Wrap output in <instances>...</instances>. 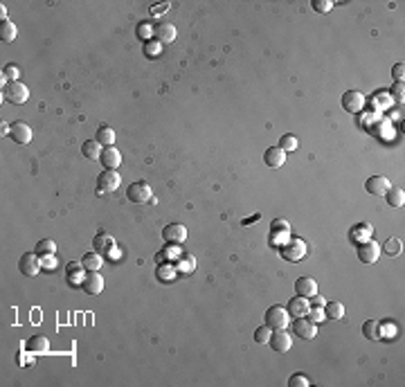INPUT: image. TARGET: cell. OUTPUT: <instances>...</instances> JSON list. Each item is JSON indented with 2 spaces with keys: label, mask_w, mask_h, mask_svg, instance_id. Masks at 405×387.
I'll return each instance as SVG.
<instances>
[{
  "label": "cell",
  "mask_w": 405,
  "mask_h": 387,
  "mask_svg": "<svg viewBox=\"0 0 405 387\" xmlns=\"http://www.w3.org/2000/svg\"><path fill=\"white\" fill-rule=\"evenodd\" d=\"M3 99L7 104H14V106H20V104H25L29 99V90L25 83L20 81H9L3 86Z\"/></svg>",
  "instance_id": "cell-1"
},
{
  "label": "cell",
  "mask_w": 405,
  "mask_h": 387,
  "mask_svg": "<svg viewBox=\"0 0 405 387\" xmlns=\"http://www.w3.org/2000/svg\"><path fill=\"white\" fill-rule=\"evenodd\" d=\"M119 185H122V176L117 174V169H106L97 178V194H99V196H108V194H113Z\"/></svg>",
  "instance_id": "cell-2"
},
{
  "label": "cell",
  "mask_w": 405,
  "mask_h": 387,
  "mask_svg": "<svg viewBox=\"0 0 405 387\" xmlns=\"http://www.w3.org/2000/svg\"><path fill=\"white\" fill-rule=\"evenodd\" d=\"M290 322V313L288 308L284 306H270L266 311V327H270L273 331H277V329H286Z\"/></svg>",
  "instance_id": "cell-3"
},
{
  "label": "cell",
  "mask_w": 405,
  "mask_h": 387,
  "mask_svg": "<svg viewBox=\"0 0 405 387\" xmlns=\"http://www.w3.org/2000/svg\"><path fill=\"white\" fill-rule=\"evenodd\" d=\"M365 106H367V99H365L362 92L347 90L345 95H342V108H345L347 113H360Z\"/></svg>",
  "instance_id": "cell-4"
},
{
  "label": "cell",
  "mask_w": 405,
  "mask_h": 387,
  "mask_svg": "<svg viewBox=\"0 0 405 387\" xmlns=\"http://www.w3.org/2000/svg\"><path fill=\"white\" fill-rule=\"evenodd\" d=\"M270 347L275 349L277 353H286V351H290V347H293V336L290 333H286L284 329H277V331L270 336Z\"/></svg>",
  "instance_id": "cell-5"
},
{
  "label": "cell",
  "mask_w": 405,
  "mask_h": 387,
  "mask_svg": "<svg viewBox=\"0 0 405 387\" xmlns=\"http://www.w3.org/2000/svg\"><path fill=\"white\" fill-rule=\"evenodd\" d=\"M293 333L297 338H304V340H313L318 336V327H315V322L306 320V317H295L293 322Z\"/></svg>",
  "instance_id": "cell-6"
},
{
  "label": "cell",
  "mask_w": 405,
  "mask_h": 387,
  "mask_svg": "<svg viewBox=\"0 0 405 387\" xmlns=\"http://www.w3.org/2000/svg\"><path fill=\"white\" fill-rule=\"evenodd\" d=\"M381 257V245L376 241H367V243H358V259L362 264H376Z\"/></svg>",
  "instance_id": "cell-7"
},
{
  "label": "cell",
  "mask_w": 405,
  "mask_h": 387,
  "mask_svg": "<svg viewBox=\"0 0 405 387\" xmlns=\"http://www.w3.org/2000/svg\"><path fill=\"white\" fill-rule=\"evenodd\" d=\"M18 268H20V273H23V275L34 277V275H39V270L43 268V266H41V261H39V254H36V252H27V254H23V257H20Z\"/></svg>",
  "instance_id": "cell-8"
},
{
  "label": "cell",
  "mask_w": 405,
  "mask_h": 387,
  "mask_svg": "<svg viewBox=\"0 0 405 387\" xmlns=\"http://www.w3.org/2000/svg\"><path fill=\"white\" fill-rule=\"evenodd\" d=\"M126 194L133 203H149V198H151L153 191H151V187H149V182L140 180V182H133Z\"/></svg>",
  "instance_id": "cell-9"
},
{
  "label": "cell",
  "mask_w": 405,
  "mask_h": 387,
  "mask_svg": "<svg viewBox=\"0 0 405 387\" xmlns=\"http://www.w3.org/2000/svg\"><path fill=\"white\" fill-rule=\"evenodd\" d=\"M304 254H306V245L302 239H293V241L282 248V257L286 261H299Z\"/></svg>",
  "instance_id": "cell-10"
},
{
  "label": "cell",
  "mask_w": 405,
  "mask_h": 387,
  "mask_svg": "<svg viewBox=\"0 0 405 387\" xmlns=\"http://www.w3.org/2000/svg\"><path fill=\"white\" fill-rule=\"evenodd\" d=\"M84 291L88 295H99L104 291V277L99 275V270H88V275L84 277Z\"/></svg>",
  "instance_id": "cell-11"
},
{
  "label": "cell",
  "mask_w": 405,
  "mask_h": 387,
  "mask_svg": "<svg viewBox=\"0 0 405 387\" xmlns=\"http://www.w3.org/2000/svg\"><path fill=\"white\" fill-rule=\"evenodd\" d=\"M162 239L167 243H174V245L183 243L187 239V228L180 225V223H171V225H167L162 230Z\"/></svg>",
  "instance_id": "cell-12"
},
{
  "label": "cell",
  "mask_w": 405,
  "mask_h": 387,
  "mask_svg": "<svg viewBox=\"0 0 405 387\" xmlns=\"http://www.w3.org/2000/svg\"><path fill=\"white\" fill-rule=\"evenodd\" d=\"M365 189L374 194V196H385V194L392 189V185H389V180L385 176H372L369 180L365 182Z\"/></svg>",
  "instance_id": "cell-13"
},
{
  "label": "cell",
  "mask_w": 405,
  "mask_h": 387,
  "mask_svg": "<svg viewBox=\"0 0 405 387\" xmlns=\"http://www.w3.org/2000/svg\"><path fill=\"white\" fill-rule=\"evenodd\" d=\"M9 128H12L9 138H12L14 142H18V144H29V142H32V128H29L25 122H14Z\"/></svg>",
  "instance_id": "cell-14"
},
{
  "label": "cell",
  "mask_w": 405,
  "mask_h": 387,
  "mask_svg": "<svg viewBox=\"0 0 405 387\" xmlns=\"http://www.w3.org/2000/svg\"><path fill=\"white\" fill-rule=\"evenodd\" d=\"M295 291H297L299 297L311 300V297L318 293V281H315L313 277H299V279L295 281Z\"/></svg>",
  "instance_id": "cell-15"
},
{
  "label": "cell",
  "mask_w": 405,
  "mask_h": 387,
  "mask_svg": "<svg viewBox=\"0 0 405 387\" xmlns=\"http://www.w3.org/2000/svg\"><path fill=\"white\" fill-rule=\"evenodd\" d=\"M99 160L106 169H117V167L122 165V153H119L115 146H104Z\"/></svg>",
  "instance_id": "cell-16"
},
{
  "label": "cell",
  "mask_w": 405,
  "mask_h": 387,
  "mask_svg": "<svg viewBox=\"0 0 405 387\" xmlns=\"http://www.w3.org/2000/svg\"><path fill=\"white\" fill-rule=\"evenodd\" d=\"M288 313H290V315H293V317H306V315H309V308H311V302L309 300H306V297H293V300H290L288 302Z\"/></svg>",
  "instance_id": "cell-17"
},
{
  "label": "cell",
  "mask_w": 405,
  "mask_h": 387,
  "mask_svg": "<svg viewBox=\"0 0 405 387\" xmlns=\"http://www.w3.org/2000/svg\"><path fill=\"white\" fill-rule=\"evenodd\" d=\"M92 245H95V252H99V254H108L113 248H115V239H113L111 234L106 232V230H102V232L95 237V241H92Z\"/></svg>",
  "instance_id": "cell-18"
},
{
  "label": "cell",
  "mask_w": 405,
  "mask_h": 387,
  "mask_svg": "<svg viewBox=\"0 0 405 387\" xmlns=\"http://www.w3.org/2000/svg\"><path fill=\"white\" fill-rule=\"evenodd\" d=\"M153 36L160 41V43H171V41L176 39V27L171 23H160L153 27Z\"/></svg>",
  "instance_id": "cell-19"
},
{
  "label": "cell",
  "mask_w": 405,
  "mask_h": 387,
  "mask_svg": "<svg viewBox=\"0 0 405 387\" xmlns=\"http://www.w3.org/2000/svg\"><path fill=\"white\" fill-rule=\"evenodd\" d=\"M263 160H266L268 167L277 169V167H282L284 162H286V153H284L279 146H270V149H266V153H263Z\"/></svg>",
  "instance_id": "cell-20"
},
{
  "label": "cell",
  "mask_w": 405,
  "mask_h": 387,
  "mask_svg": "<svg viewBox=\"0 0 405 387\" xmlns=\"http://www.w3.org/2000/svg\"><path fill=\"white\" fill-rule=\"evenodd\" d=\"M25 349H27L29 353H48L50 351V342L45 336H32L25 342Z\"/></svg>",
  "instance_id": "cell-21"
},
{
  "label": "cell",
  "mask_w": 405,
  "mask_h": 387,
  "mask_svg": "<svg viewBox=\"0 0 405 387\" xmlns=\"http://www.w3.org/2000/svg\"><path fill=\"white\" fill-rule=\"evenodd\" d=\"M362 336L369 340H383V324L378 320H367L362 324Z\"/></svg>",
  "instance_id": "cell-22"
},
{
  "label": "cell",
  "mask_w": 405,
  "mask_h": 387,
  "mask_svg": "<svg viewBox=\"0 0 405 387\" xmlns=\"http://www.w3.org/2000/svg\"><path fill=\"white\" fill-rule=\"evenodd\" d=\"M81 153H84V158H88V160H99L102 144L97 142V140H86L84 146H81Z\"/></svg>",
  "instance_id": "cell-23"
},
{
  "label": "cell",
  "mask_w": 405,
  "mask_h": 387,
  "mask_svg": "<svg viewBox=\"0 0 405 387\" xmlns=\"http://www.w3.org/2000/svg\"><path fill=\"white\" fill-rule=\"evenodd\" d=\"M324 313H326V320H342L345 317V304L342 302H326Z\"/></svg>",
  "instance_id": "cell-24"
},
{
  "label": "cell",
  "mask_w": 405,
  "mask_h": 387,
  "mask_svg": "<svg viewBox=\"0 0 405 387\" xmlns=\"http://www.w3.org/2000/svg\"><path fill=\"white\" fill-rule=\"evenodd\" d=\"M95 140L104 146H113V142H115V131H113L111 126H99L97 128V135Z\"/></svg>",
  "instance_id": "cell-25"
},
{
  "label": "cell",
  "mask_w": 405,
  "mask_h": 387,
  "mask_svg": "<svg viewBox=\"0 0 405 387\" xmlns=\"http://www.w3.org/2000/svg\"><path fill=\"white\" fill-rule=\"evenodd\" d=\"M81 266H84L86 270H99L102 268V254L99 252H86L84 259H81Z\"/></svg>",
  "instance_id": "cell-26"
},
{
  "label": "cell",
  "mask_w": 405,
  "mask_h": 387,
  "mask_svg": "<svg viewBox=\"0 0 405 387\" xmlns=\"http://www.w3.org/2000/svg\"><path fill=\"white\" fill-rule=\"evenodd\" d=\"M16 25L12 23V20H3V25H0V39L5 41V43H12L14 39H16Z\"/></svg>",
  "instance_id": "cell-27"
},
{
  "label": "cell",
  "mask_w": 405,
  "mask_h": 387,
  "mask_svg": "<svg viewBox=\"0 0 405 387\" xmlns=\"http://www.w3.org/2000/svg\"><path fill=\"white\" fill-rule=\"evenodd\" d=\"M196 268V259L191 257V254H183L178 261H176V270L178 273H194Z\"/></svg>",
  "instance_id": "cell-28"
},
{
  "label": "cell",
  "mask_w": 405,
  "mask_h": 387,
  "mask_svg": "<svg viewBox=\"0 0 405 387\" xmlns=\"http://www.w3.org/2000/svg\"><path fill=\"white\" fill-rule=\"evenodd\" d=\"M176 273H178V270H176V266L162 264V266H158V270H155V277H158L160 281H164V284H167V281H174Z\"/></svg>",
  "instance_id": "cell-29"
},
{
  "label": "cell",
  "mask_w": 405,
  "mask_h": 387,
  "mask_svg": "<svg viewBox=\"0 0 405 387\" xmlns=\"http://www.w3.org/2000/svg\"><path fill=\"white\" fill-rule=\"evenodd\" d=\"M56 252V243L52 239H43V241L36 243V254L39 257H45V254H54Z\"/></svg>",
  "instance_id": "cell-30"
},
{
  "label": "cell",
  "mask_w": 405,
  "mask_h": 387,
  "mask_svg": "<svg viewBox=\"0 0 405 387\" xmlns=\"http://www.w3.org/2000/svg\"><path fill=\"white\" fill-rule=\"evenodd\" d=\"M385 198H387V203L392 207H403V203H405V191L403 189H389L387 194H385Z\"/></svg>",
  "instance_id": "cell-31"
},
{
  "label": "cell",
  "mask_w": 405,
  "mask_h": 387,
  "mask_svg": "<svg viewBox=\"0 0 405 387\" xmlns=\"http://www.w3.org/2000/svg\"><path fill=\"white\" fill-rule=\"evenodd\" d=\"M297 138H295V135H284L282 140H279V149L284 151V153H290V151H295L297 149Z\"/></svg>",
  "instance_id": "cell-32"
},
{
  "label": "cell",
  "mask_w": 405,
  "mask_h": 387,
  "mask_svg": "<svg viewBox=\"0 0 405 387\" xmlns=\"http://www.w3.org/2000/svg\"><path fill=\"white\" fill-rule=\"evenodd\" d=\"M270 336H273V329H270V327H266V324H263V327H259L257 331H254V340H257L259 344H266V342H270Z\"/></svg>",
  "instance_id": "cell-33"
},
{
  "label": "cell",
  "mask_w": 405,
  "mask_h": 387,
  "mask_svg": "<svg viewBox=\"0 0 405 387\" xmlns=\"http://www.w3.org/2000/svg\"><path fill=\"white\" fill-rule=\"evenodd\" d=\"M401 248H403V241H401V239H396V237L387 239V243L383 245V250H385L387 254H398V252H401Z\"/></svg>",
  "instance_id": "cell-34"
},
{
  "label": "cell",
  "mask_w": 405,
  "mask_h": 387,
  "mask_svg": "<svg viewBox=\"0 0 405 387\" xmlns=\"http://www.w3.org/2000/svg\"><path fill=\"white\" fill-rule=\"evenodd\" d=\"M160 52H162V43L160 41H149L147 45H144V54L155 59V56H160Z\"/></svg>",
  "instance_id": "cell-35"
},
{
  "label": "cell",
  "mask_w": 405,
  "mask_h": 387,
  "mask_svg": "<svg viewBox=\"0 0 405 387\" xmlns=\"http://www.w3.org/2000/svg\"><path fill=\"white\" fill-rule=\"evenodd\" d=\"M306 317H309L311 322L318 324V322H324L326 320V313H324V308H320V306H311L309 308V315H306Z\"/></svg>",
  "instance_id": "cell-36"
},
{
  "label": "cell",
  "mask_w": 405,
  "mask_h": 387,
  "mask_svg": "<svg viewBox=\"0 0 405 387\" xmlns=\"http://www.w3.org/2000/svg\"><path fill=\"white\" fill-rule=\"evenodd\" d=\"M138 36H140L142 41H147V43H149V41H151V36H153V27H151L149 23H140V25H138Z\"/></svg>",
  "instance_id": "cell-37"
},
{
  "label": "cell",
  "mask_w": 405,
  "mask_h": 387,
  "mask_svg": "<svg viewBox=\"0 0 405 387\" xmlns=\"http://www.w3.org/2000/svg\"><path fill=\"white\" fill-rule=\"evenodd\" d=\"M313 9L318 14H329L331 12V7H333V3H331V0H313Z\"/></svg>",
  "instance_id": "cell-38"
},
{
  "label": "cell",
  "mask_w": 405,
  "mask_h": 387,
  "mask_svg": "<svg viewBox=\"0 0 405 387\" xmlns=\"http://www.w3.org/2000/svg\"><path fill=\"white\" fill-rule=\"evenodd\" d=\"M309 385H311V380L306 378V376H302V374L290 376V380H288V387H309Z\"/></svg>",
  "instance_id": "cell-39"
},
{
  "label": "cell",
  "mask_w": 405,
  "mask_h": 387,
  "mask_svg": "<svg viewBox=\"0 0 405 387\" xmlns=\"http://www.w3.org/2000/svg\"><path fill=\"white\" fill-rule=\"evenodd\" d=\"M3 75L7 77V79H12V81H18V77H20V70H18V66H14V63H9V66H5V70H3Z\"/></svg>",
  "instance_id": "cell-40"
},
{
  "label": "cell",
  "mask_w": 405,
  "mask_h": 387,
  "mask_svg": "<svg viewBox=\"0 0 405 387\" xmlns=\"http://www.w3.org/2000/svg\"><path fill=\"white\" fill-rule=\"evenodd\" d=\"M270 228H273V232H286V234H288V230H290L288 221H284V218H275Z\"/></svg>",
  "instance_id": "cell-41"
},
{
  "label": "cell",
  "mask_w": 405,
  "mask_h": 387,
  "mask_svg": "<svg viewBox=\"0 0 405 387\" xmlns=\"http://www.w3.org/2000/svg\"><path fill=\"white\" fill-rule=\"evenodd\" d=\"M164 12H169V3H160V5H153V7H151V16L153 18H160Z\"/></svg>",
  "instance_id": "cell-42"
},
{
  "label": "cell",
  "mask_w": 405,
  "mask_h": 387,
  "mask_svg": "<svg viewBox=\"0 0 405 387\" xmlns=\"http://www.w3.org/2000/svg\"><path fill=\"white\" fill-rule=\"evenodd\" d=\"M392 75H394V81L396 83H403V75H405V66L403 63H396L392 68Z\"/></svg>",
  "instance_id": "cell-43"
},
{
  "label": "cell",
  "mask_w": 405,
  "mask_h": 387,
  "mask_svg": "<svg viewBox=\"0 0 405 387\" xmlns=\"http://www.w3.org/2000/svg\"><path fill=\"white\" fill-rule=\"evenodd\" d=\"M392 95H394V99H396L398 104H403V97H405V88H403V83H394Z\"/></svg>",
  "instance_id": "cell-44"
},
{
  "label": "cell",
  "mask_w": 405,
  "mask_h": 387,
  "mask_svg": "<svg viewBox=\"0 0 405 387\" xmlns=\"http://www.w3.org/2000/svg\"><path fill=\"white\" fill-rule=\"evenodd\" d=\"M41 266H43L45 270H54V268H56L54 254H45V257H41Z\"/></svg>",
  "instance_id": "cell-45"
},
{
  "label": "cell",
  "mask_w": 405,
  "mask_h": 387,
  "mask_svg": "<svg viewBox=\"0 0 405 387\" xmlns=\"http://www.w3.org/2000/svg\"><path fill=\"white\" fill-rule=\"evenodd\" d=\"M68 281H70L72 286L84 284V275H81V270H75V273H68Z\"/></svg>",
  "instance_id": "cell-46"
},
{
  "label": "cell",
  "mask_w": 405,
  "mask_h": 387,
  "mask_svg": "<svg viewBox=\"0 0 405 387\" xmlns=\"http://www.w3.org/2000/svg\"><path fill=\"white\" fill-rule=\"evenodd\" d=\"M313 306H320V308H324L326 306V300L322 295H318V293H315L313 295Z\"/></svg>",
  "instance_id": "cell-47"
},
{
  "label": "cell",
  "mask_w": 405,
  "mask_h": 387,
  "mask_svg": "<svg viewBox=\"0 0 405 387\" xmlns=\"http://www.w3.org/2000/svg\"><path fill=\"white\" fill-rule=\"evenodd\" d=\"M81 268H84V266L77 264V261H70V264H68V273H75V270H81Z\"/></svg>",
  "instance_id": "cell-48"
},
{
  "label": "cell",
  "mask_w": 405,
  "mask_h": 387,
  "mask_svg": "<svg viewBox=\"0 0 405 387\" xmlns=\"http://www.w3.org/2000/svg\"><path fill=\"white\" fill-rule=\"evenodd\" d=\"M0 16H3V20H7V7L5 5H0Z\"/></svg>",
  "instance_id": "cell-49"
}]
</instances>
